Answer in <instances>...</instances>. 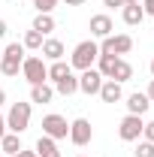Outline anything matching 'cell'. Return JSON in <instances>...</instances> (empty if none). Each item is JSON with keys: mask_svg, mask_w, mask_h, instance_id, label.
<instances>
[{"mask_svg": "<svg viewBox=\"0 0 154 157\" xmlns=\"http://www.w3.org/2000/svg\"><path fill=\"white\" fill-rule=\"evenodd\" d=\"M148 70H151V76H154V60H151V63H148Z\"/></svg>", "mask_w": 154, "mask_h": 157, "instance_id": "obj_34", "label": "cell"}, {"mask_svg": "<svg viewBox=\"0 0 154 157\" xmlns=\"http://www.w3.org/2000/svg\"><path fill=\"white\" fill-rule=\"evenodd\" d=\"M0 148H3V151H0V154H18L21 151V139H18V133H6V136L0 139Z\"/></svg>", "mask_w": 154, "mask_h": 157, "instance_id": "obj_18", "label": "cell"}, {"mask_svg": "<svg viewBox=\"0 0 154 157\" xmlns=\"http://www.w3.org/2000/svg\"><path fill=\"white\" fill-rule=\"evenodd\" d=\"M142 9H145V15H154V0H142Z\"/></svg>", "mask_w": 154, "mask_h": 157, "instance_id": "obj_26", "label": "cell"}, {"mask_svg": "<svg viewBox=\"0 0 154 157\" xmlns=\"http://www.w3.org/2000/svg\"><path fill=\"white\" fill-rule=\"evenodd\" d=\"M27 127H30V103H12V109L6 115V130L21 136Z\"/></svg>", "mask_w": 154, "mask_h": 157, "instance_id": "obj_3", "label": "cell"}, {"mask_svg": "<svg viewBox=\"0 0 154 157\" xmlns=\"http://www.w3.org/2000/svg\"><path fill=\"white\" fill-rule=\"evenodd\" d=\"M0 157H3V154H0Z\"/></svg>", "mask_w": 154, "mask_h": 157, "instance_id": "obj_38", "label": "cell"}, {"mask_svg": "<svg viewBox=\"0 0 154 157\" xmlns=\"http://www.w3.org/2000/svg\"><path fill=\"white\" fill-rule=\"evenodd\" d=\"M142 127H145L142 115H124L121 124H118V136L124 139V142H136V139L142 136Z\"/></svg>", "mask_w": 154, "mask_h": 157, "instance_id": "obj_7", "label": "cell"}, {"mask_svg": "<svg viewBox=\"0 0 154 157\" xmlns=\"http://www.w3.org/2000/svg\"><path fill=\"white\" fill-rule=\"evenodd\" d=\"M100 97H103V103H118V100L124 97V91H121V82H115V78H103Z\"/></svg>", "mask_w": 154, "mask_h": 157, "instance_id": "obj_11", "label": "cell"}, {"mask_svg": "<svg viewBox=\"0 0 154 157\" xmlns=\"http://www.w3.org/2000/svg\"><path fill=\"white\" fill-rule=\"evenodd\" d=\"M42 136L55 139V142H58V139H67V136H70V124H67V118H64V115H55V112L45 115V118H42Z\"/></svg>", "mask_w": 154, "mask_h": 157, "instance_id": "obj_4", "label": "cell"}, {"mask_svg": "<svg viewBox=\"0 0 154 157\" xmlns=\"http://www.w3.org/2000/svg\"><path fill=\"white\" fill-rule=\"evenodd\" d=\"M97 58H100V45H97L94 39H85V42H79L76 48H73L70 67H73V70H91Z\"/></svg>", "mask_w": 154, "mask_h": 157, "instance_id": "obj_1", "label": "cell"}, {"mask_svg": "<svg viewBox=\"0 0 154 157\" xmlns=\"http://www.w3.org/2000/svg\"><path fill=\"white\" fill-rule=\"evenodd\" d=\"M142 136L148 139V142H154V121H151V124H145V127H142Z\"/></svg>", "mask_w": 154, "mask_h": 157, "instance_id": "obj_25", "label": "cell"}, {"mask_svg": "<svg viewBox=\"0 0 154 157\" xmlns=\"http://www.w3.org/2000/svg\"><path fill=\"white\" fill-rule=\"evenodd\" d=\"M21 45H24V48H42V33L30 27V30L24 33V39H21Z\"/></svg>", "mask_w": 154, "mask_h": 157, "instance_id": "obj_22", "label": "cell"}, {"mask_svg": "<svg viewBox=\"0 0 154 157\" xmlns=\"http://www.w3.org/2000/svg\"><path fill=\"white\" fill-rule=\"evenodd\" d=\"M133 48V36L130 33H118V36H106L100 42V55H127Z\"/></svg>", "mask_w": 154, "mask_h": 157, "instance_id": "obj_5", "label": "cell"}, {"mask_svg": "<svg viewBox=\"0 0 154 157\" xmlns=\"http://www.w3.org/2000/svg\"><path fill=\"white\" fill-rule=\"evenodd\" d=\"M42 58H48V60H60L64 58V42L60 39H42Z\"/></svg>", "mask_w": 154, "mask_h": 157, "instance_id": "obj_15", "label": "cell"}, {"mask_svg": "<svg viewBox=\"0 0 154 157\" xmlns=\"http://www.w3.org/2000/svg\"><path fill=\"white\" fill-rule=\"evenodd\" d=\"M64 3H67V6H82L85 0H64Z\"/></svg>", "mask_w": 154, "mask_h": 157, "instance_id": "obj_32", "label": "cell"}, {"mask_svg": "<svg viewBox=\"0 0 154 157\" xmlns=\"http://www.w3.org/2000/svg\"><path fill=\"white\" fill-rule=\"evenodd\" d=\"M100 88H103V76L97 73L94 67H91V70H82V76H79V91H85V94L91 97V94H100Z\"/></svg>", "mask_w": 154, "mask_h": 157, "instance_id": "obj_9", "label": "cell"}, {"mask_svg": "<svg viewBox=\"0 0 154 157\" xmlns=\"http://www.w3.org/2000/svg\"><path fill=\"white\" fill-rule=\"evenodd\" d=\"M21 73H24V78H27L30 85H42V82L48 78V67H45L42 58H24Z\"/></svg>", "mask_w": 154, "mask_h": 157, "instance_id": "obj_6", "label": "cell"}, {"mask_svg": "<svg viewBox=\"0 0 154 157\" xmlns=\"http://www.w3.org/2000/svg\"><path fill=\"white\" fill-rule=\"evenodd\" d=\"M91 136H94V130H91V121L88 118H76L73 124H70V142L73 145H88L91 142Z\"/></svg>", "mask_w": 154, "mask_h": 157, "instance_id": "obj_8", "label": "cell"}, {"mask_svg": "<svg viewBox=\"0 0 154 157\" xmlns=\"http://www.w3.org/2000/svg\"><path fill=\"white\" fill-rule=\"evenodd\" d=\"M106 6H124V0H103Z\"/></svg>", "mask_w": 154, "mask_h": 157, "instance_id": "obj_30", "label": "cell"}, {"mask_svg": "<svg viewBox=\"0 0 154 157\" xmlns=\"http://www.w3.org/2000/svg\"><path fill=\"white\" fill-rule=\"evenodd\" d=\"M33 30H39L42 36H48V33L55 30V18H52L48 12H39L37 18H33Z\"/></svg>", "mask_w": 154, "mask_h": 157, "instance_id": "obj_20", "label": "cell"}, {"mask_svg": "<svg viewBox=\"0 0 154 157\" xmlns=\"http://www.w3.org/2000/svg\"><path fill=\"white\" fill-rule=\"evenodd\" d=\"M0 55H3V45H0Z\"/></svg>", "mask_w": 154, "mask_h": 157, "instance_id": "obj_36", "label": "cell"}, {"mask_svg": "<svg viewBox=\"0 0 154 157\" xmlns=\"http://www.w3.org/2000/svg\"><path fill=\"white\" fill-rule=\"evenodd\" d=\"M148 106H151V100L145 97V94H130L127 97V115H145L148 112Z\"/></svg>", "mask_w": 154, "mask_h": 157, "instance_id": "obj_13", "label": "cell"}, {"mask_svg": "<svg viewBox=\"0 0 154 157\" xmlns=\"http://www.w3.org/2000/svg\"><path fill=\"white\" fill-rule=\"evenodd\" d=\"M52 97H55V88H48L45 82L42 85H30V103H52Z\"/></svg>", "mask_w": 154, "mask_h": 157, "instance_id": "obj_16", "label": "cell"}, {"mask_svg": "<svg viewBox=\"0 0 154 157\" xmlns=\"http://www.w3.org/2000/svg\"><path fill=\"white\" fill-rule=\"evenodd\" d=\"M121 18H124V24L136 27V24H142V18H145V9L139 3H124L121 6Z\"/></svg>", "mask_w": 154, "mask_h": 157, "instance_id": "obj_12", "label": "cell"}, {"mask_svg": "<svg viewBox=\"0 0 154 157\" xmlns=\"http://www.w3.org/2000/svg\"><path fill=\"white\" fill-rule=\"evenodd\" d=\"M124 3H139V0H124Z\"/></svg>", "mask_w": 154, "mask_h": 157, "instance_id": "obj_35", "label": "cell"}, {"mask_svg": "<svg viewBox=\"0 0 154 157\" xmlns=\"http://www.w3.org/2000/svg\"><path fill=\"white\" fill-rule=\"evenodd\" d=\"M21 63H24V45H21V42H9V45L3 48V55H0V70H3V76H18Z\"/></svg>", "mask_w": 154, "mask_h": 157, "instance_id": "obj_2", "label": "cell"}, {"mask_svg": "<svg viewBox=\"0 0 154 157\" xmlns=\"http://www.w3.org/2000/svg\"><path fill=\"white\" fill-rule=\"evenodd\" d=\"M3 103H6V91L0 88V106H3Z\"/></svg>", "mask_w": 154, "mask_h": 157, "instance_id": "obj_33", "label": "cell"}, {"mask_svg": "<svg viewBox=\"0 0 154 157\" xmlns=\"http://www.w3.org/2000/svg\"><path fill=\"white\" fill-rule=\"evenodd\" d=\"M12 157H37V151H24V148H21L18 154H12Z\"/></svg>", "mask_w": 154, "mask_h": 157, "instance_id": "obj_28", "label": "cell"}, {"mask_svg": "<svg viewBox=\"0 0 154 157\" xmlns=\"http://www.w3.org/2000/svg\"><path fill=\"white\" fill-rule=\"evenodd\" d=\"M55 91H58V94H64V97L76 94V91H79V78L73 76V73H70L67 78H60V82H55Z\"/></svg>", "mask_w": 154, "mask_h": 157, "instance_id": "obj_19", "label": "cell"}, {"mask_svg": "<svg viewBox=\"0 0 154 157\" xmlns=\"http://www.w3.org/2000/svg\"><path fill=\"white\" fill-rule=\"evenodd\" d=\"M37 157H60V148H58V142L55 139H48V136H39L37 139Z\"/></svg>", "mask_w": 154, "mask_h": 157, "instance_id": "obj_14", "label": "cell"}, {"mask_svg": "<svg viewBox=\"0 0 154 157\" xmlns=\"http://www.w3.org/2000/svg\"><path fill=\"white\" fill-rule=\"evenodd\" d=\"M88 27H91L94 36L106 39V36H112V27H115V24H112L109 15H91V24H88Z\"/></svg>", "mask_w": 154, "mask_h": 157, "instance_id": "obj_10", "label": "cell"}, {"mask_svg": "<svg viewBox=\"0 0 154 157\" xmlns=\"http://www.w3.org/2000/svg\"><path fill=\"white\" fill-rule=\"evenodd\" d=\"M112 78L121 82V85H124V82H130V78H133V67H130L124 58H118V60H115V70H112Z\"/></svg>", "mask_w": 154, "mask_h": 157, "instance_id": "obj_17", "label": "cell"}, {"mask_svg": "<svg viewBox=\"0 0 154 157\" xmlns=\"http://www.w3.org/2000/svg\"><path fill=\"white\" fill-rule=\"evenodd\" d=\"M145 97H148V100L154 103V78H151V85H148V91H145Z\"/></svg>", "mask_w": 154, "mask_h": 157, "instance_id": "obj_27", "label": "cell"}, {"mask_svg": "<svg viewBox=\"0 0 154 157\" xmlns=\"http://www.w3.org/2000/svg\"><path fill=\"white\" fill-rule=\"evenodd\" d=\"M58 3L60 0H33V6H37L39 12H48V15H52V9H55Z\"/></svg>", "mask_w": 154, "mask_h": 157, "instance_id": "obj_24", "label": "cell"}, {"mask_svg": "<svg viewBox=\"0 0 154 157\" xmlns=\"http://www.w3.org/2000/svg\"><path fill=\"white\" fill-rule=\"evenodd\" d=\"M73 73V67L70 63H64V60H52V67H48V78L52 82H60V78H67Z\"/></svg>", "mask_w": 154, "mask_h": 157, "instance_id": "obj_21", "label": "cell"}, {"mask_svg": "<svg viewBox=\"0 0 154 157\" xmlns=\"http://www.w3.org/2000/svg\"><path fill=\"white\" fill-rule=\"evenodd\" d=\"M3 36H6V21L0 18V39H3Z\"/></svg>", "mask_w": 154, "mask_h": 157, "instance_id": "obj_31", "label": "cell"}, {"mask_svg": "<svg viewBox=\"0 0 154 157\" xmlns=\"http://www.w3.org/2000/svg\"><path fill=\"white\" fill-rule=\"evenodd\" d=\"M133 154H136V157H154V142H148V139H145V142H139Z\"/></svg>", "mask_w": 154, "mask_h": 157, "instance_id": "obj_23", "label": "cell"}, {"mask_svg": "<svg viewBox=\"0 0 154 157\" xmlns=\"http://www.w3.org/2000/svg\"><path fill=\"white\" fill-rule=\"evenodd\" d=\"M3 136H6V118L0 115V139H3Z\"/></svg>", "mask_w": 154, "mask_h": 157, "instance_id": "obj_29", "label": "cell"}, {"mask_svg": "<svg viewBox=\"0 0 154 157\" xmlns=\"http://www.w3.org/2000/svg\"><path fill=\"white\" fill-rule=\"evenodd\" d=\"M79 157H85V154H79Z\"/></svg>", "mask_w": 154, "mask_h": 157, "instance_id": "obj_37", "label": "cell"}]
</instances>
